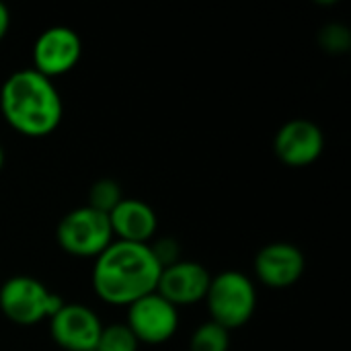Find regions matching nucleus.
<instances>
[{
    "label": "nucleus",
    "mask_w": 351,
    "mask_h": 351,
    "mask_svg": "<svg viewBox=\"0 0 351 351\" xmlns=\"http://www.w3.org/2000/svg\"><path fill=\"white\" fill-rule=\"evenodd\" d=\"M8 27H10V12H8L6 4H2V2H0V41L6 37Z\"/></svg>",
    "instance_id": "nucleus-18"
},
{
    "label": "nucleus",
    "mask_w": 351,
    "mask_h": 351,
    "mask_svg": "<svg viewBox=\"0 0 351 351\" xmlns=\"http://www.w3.org/2000/svg\"><path fill=\"white\" fill-rule=\"evenodd\" d=\"M140 343L125 323H113L101 329L93 351H138Z\"/></svg>",
    "instance_id": "nucleus-15"
},
{
    "label": "nucleus",
    "mask_w": 351,
    "mask_h": 351,
    "mask_svg": "<svg viewBox=\"0 0 351 351\" xmlns=\"http://www.w3.org/2000/svg\"><path fill=\"white\" fill-rule=\"evenodd\" d=\"M125 325L134 333L138 343L160 346L177 333L179 308L152 292L128 306Z\"/></svg>",
    "instance_id": "nucleus-6"
},
{
    "label": "nucleus",
    "mask_w": 351,
    "mask_h": 351,
    "mask_svg": "<svg viewBox=\"0 0 351 351\" xmlns=\"http://www.w3.org/2000/svg\"><path fill=\"white\" fill-rule=\"evenodd\" d=\"M230 350V331L208 321L202 323L189 341V351H228Z\"/></svg>",
    "instance_id": "nucleus-13"
},
{
    "label": "nucleus",
    "mask_w": 351,
    "mask_h": 351,
    "mask_svg": "<svg viewBox=\"0 0 351 351\" xmlns=\"http://www.w3.org/2000/svg\"><path fill=\"white\" fill-rule=\"evenodd\" d=\"M255 276L267 288H290L298 284L306 269L304 253L286 241L269 243L255 255Z\"/></svg>",
    "instance_id": "nucleus-10"
},
{
    "label": "nucleus",
    "mask_w": 351,
    "mask_h": 351,
    "mask_svg": "<svg viewBox=\"0 0 351 351\" xmlns=\"http://www.w3.org/2000/svg\"><path fill=\"white\" fill-rule=\"evenodd\" d=\"M121 199H123V191H121L119 183L115 179L105 177V179H99L90 185L86 206L109 216Z\"/></svg>",
    "instance_id": "nucleus-14"
},
{
    "label": "nucleus",
    "mask_w": 351,
    "mask_h": 351,
    "mask_svg": "<svg viewBox=\"0 0 351 351\" xmlns=\"http://www.w3.org/2000/svg\"><path fill=\"white\" fill-rule=\"evenodd\" d=\"M56 239L62 251L68 255L97 259L113 243V230L107 214H101L88 206H80L60 220Z\"/></svg>",
    "instance_id": "nucleus-5"
},
{
    "label": "nucleus",
    "mask_w": 351,
    "mask_h": 351,
    "mask_svg": "<svg viewBox=\"0 0 351 351\" xmlns=\"http://www.w3.org/2000/svg\"><path fill=\"white\" fill-rule=\"evenodd\" d=\"M2 167H4V150L0 146V171H2Z\"/></svg>",
    "instance_id": "nucleus-19"
},
{
    "label": "nucleus",
    "mask_w": 351,
    "mask_h": 351,
    "mask_svg": "<svg viewBox=\"0 0 351 351\" xmlns=\"http://www.w3.org/2000/svg\"><path fill=\"white\" fill-rule=\"evenodd\" d=\"M0 111L6 123L27 138H43L58 130L64 105L56 84L33 68L10 74L0 88Z\"/></svg>",
    "instance_id": "nucleus-2"
},
{
    "label": "nucleus",
    "mask_w": 351,
    "mask_h": 351,
    "mask_svg": "<svg viewBox=\"0 0 351 351\" xmlns=\"http://www.w3.org/2000/svg\"><path fill=\"white\" fill-rule=\"evenodd\" d=\"M103 323L84 304H62L49 319L51 339L64 351H93Z\"/></svg>",
    "instance_id": "nucleus-9"
},
{
    "label": "nucleus",
    "mask_w": 351,
    "mask_h": 351,
    "mask_svg": "<svg viewBox=\"0 0 351 351\" xmlns=\"http://www.w3.org/2000/svg\"><path fill=\"white\" fill-rule=\"evenodd\" d=\"M150 251L156 259V263L160 265V269L169 267V265H175L177 261H181V247L175 239L171 237H162V239H156L152 241L150 245Z\"/></svg>",
    "instance_id": "nucleus-17"
},
{
    "label": "nucleus",
    "mask_w": 351,
    "mask_h": 351,
    "mask_svg": "<svg viewBox=\"0 0 351 351\" xmlns=\"http://www.w3.org/2000/svg\"><path fill=\"white\" fill-rule=\"evenodd\" d=\"M204 302L212 323L226 331H234L253 319L257 308V290L247 274L228 269L212 276Z\"/></svg>",
    "instance_id": "nucleus-3"
},
{
    "label": "nucleus",
    "mask_w": 351,
    "mask_h": 351,
    "mask_svg": "<svg viewBox=\"0 0 351 351\" xmlns=\"http://www.w3.org/2000/svg\"><path fill=\"white\" fill-rule=\"evenodd\" d=\"M160 265L148 245L113 241L93 265V290L111 306H130L156 292Z\"/></svg>",
    "instance_id": "nucleus-1"
},
{
    "label": "nucleus",
    "mask_w": 351,
    "mask_h": 351,
    "mask_svg": "<svg viewBox=\"0 0 351 351\" xmlns=\"http://www.w3.org/2000/svg\"><path fill=\"white\" fill-rule=\"evenodd\" d=\"M210 280L212 276L202 263L181 259L175 265L160 269L156 294L162 296L167 302H171L175 308L191 306L204 302Z\"/></svg>",
    "instance_id": "nucleus-11"
},
{
    "label": "nucleus",
    "mask_w": 351,
    "mask_h": 351,
    "mask_svg": "<svg viewBox=\"0 0 351 351\" xmlns=\"http://www.w3.org/2000/svg\"><path fill=\"white\" fill-rule=\"evenodd\" d=\"M109 224L115 241L150 245L158 228V218L146 202L123 197L109 214Z\"/></svg>",
    "instance_id": "nucleus-12"
},
{
    "label": "nucleus",
    "mask_w": 351,
    "mask_h": 351,
    "mask_svg": "<svg viewBox=\"0 0 351 351\" xmlns=\"http://www.w3.org/2000/svg\"><path fill=\"white\" fill-rule=\"evenodd\" d=\"M62 304L56 292L31 276H12L0 288V313L14 325L49 321Z\"/></svg>",
    "instance_id": "nucleus-4"
},
{
    "label": "nucleus",
    "mask_w": 351,
    "mask_h": 351,
    "mask_svg": "<svg viewBox=\"0 0 351 351\" xmlns=\"http://www.w3.org/2000/svg\"><path fill=\"white\" fill-rule=\"evenodd\" d=\"M319 43L327 53H346L351 45V31L341 23H329L319 31Z\"/></svg>",
    "instance_id": "nucleus-16"
},
{
    "label": "nucleus",
    "mask_w": 351,
    "mask_h": 351,
    "mask_svg": "<svg viewBox=\"0 0 351 351\" xmlns=\"http://www.w3.org/2000/svg\"><path fill=\"white\" fill-rule=\"evenodd\" d=\"M82 56V41L70 27L56 25L39 33L33 43V70L45 78L68 74Z\"/></svg>",
    "instance_id": "nucleus-7"
},
{
    "label": "nucleus",
    "mask_w": 351,
    "mask_h": 351,
    "mask_svg": "<svg viewBox=\"0 0 351 351\" xmlns=\"http://www.w3.org/2000/svg\"><path fill=\"white\" fill-rule=\"evenodd\" d=\"M274 150L278 160L286 167H311L325 150V134L311 119H290L278 130Z\"/></svg>",
    "instance_id": "nucleus-8"
}]
</instances>
